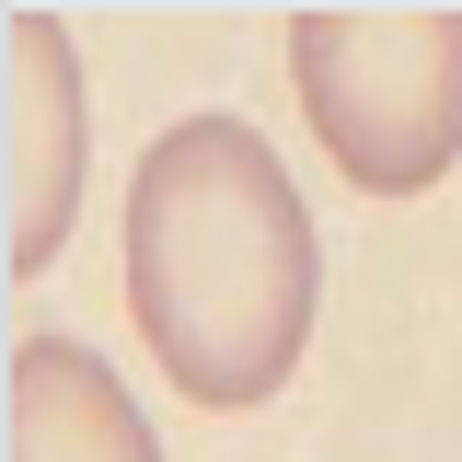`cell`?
Returning <instances> with one entry per match:
<instances>
[{"mask_svg":"<svg viewBox=\"0 0 462 462\" xmlns=\"http://www.w3.org/2000/svg\"><path fill=\"white\" fill-rule=\"evenodd\" d=\"M127 312L208 416L289 393L324 324V231L254 116H173L127 173Z\"/></svg>","mask_w":462,"mask_h":462,"instance_id":"obj_1","label":"cell"},{"mask_svg":"<svg viewBox=\"0 0 462 462\" xmlns=\"http://www.w3.org/2000/svg\"><path fill=\"white\" fill-rule=\"evenodd\" d=\"M0 462H162V439L105 346L47 324L0 358Z\"/></svg>","mask_w":462,"mask_h":462,"instance_id":"obj_4","label":"cell"},{"mask_svg":"<svg viewBox=\"0 0 462 462\" xmlns=\"http://www.w3.org/2000/svg\"><path fill=\"white\" fill-rule=\"evenodd\" d=\"M93 185V93L47 0H0V278H47Z\"/></svg>","mask_w":462,"mask_h":462,"instance_id":"obj_3","label":"cell"},{"mask_svg":"<svg viewBox=\"0 0 462 462\" xmlns=\"http://www.w3.org/2000/svg\"><path fill=\"white\" fill-rule=\"evenodd\" d=\"M289 93L358 197L462 162V0H289Z\"/></svg>","mask_w":462,"mask_h":462,"instance_id":"obj_2","label":"cell"}]
</instances>
